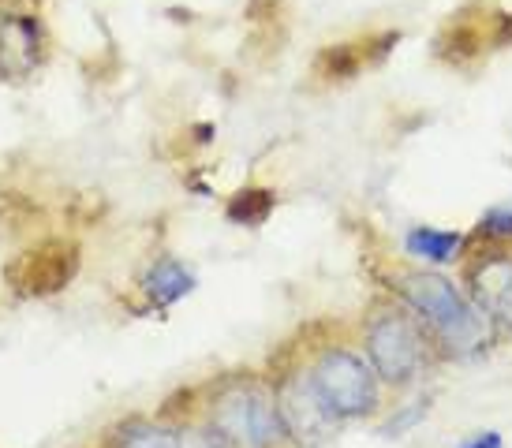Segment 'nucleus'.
<instances>
[{
  "instance_id": "nucleus-4",
  "label": "nucleus",
  "mask_w": 512,
  "mask_h": 448,
  "mask_svg": "<svg viewBox=\"0 0 512 448\" xmlns=\"http://www.w3.org/2000/svg\"><path fill=\"white\" fill-rule=\"evenodd\" d=\"M367 355L374 374L389 385H408L423 366V336L408 314H378L367 329Z\"/></svg>"
},
{
  "instance_id": "nucleus-18",
  "label": "nucleus",
  "mask_w": 512,
  "mask_h": 448,
  "mask_svg": "<svg viewBox=\"0 0 512 448\" xmlns=\"http://www.w3.org/2000/svg\"><path fill=\"white\" fill-rule=\"evenodd\" d=\"M494 314H498L501 322L512 329V280H509V288H505V295L498 299V307H494Z\"/></svg>"
},
{
  "instance_id": "nucleus-7",
  "label": "nucleus",
  "mask_w": 512,
  "mask_h": 448,
  "mask_svg": "<svg viewBox=\"0 0 512 448\" xmlns=\"http://www.w3.org/2000/svg\"><path fill=\"white\" fill-rule=\"evenodd\" d=\"M191 288H195V277H191L176 258H161V262L146 273V295L154 299L157 307H169L176 299H184Z\"/></svg>"
},
{
  "instance_id": "nucleus-8",
  "label": "nucleus",
  "mask_w": 512,
  "mask_h": 448,
  "mask_svg": "<svg viewBox=\"0 0 512 448\" xmlns=\"http://www.w3.org/2000/svg\"><path fill=\"white\" fill-rule=\"evenodd\" d=\"M483 27H475V23H464V19H456L449 27L438 34V56L445 64H468L475 56L483 53Z\"/></svg>"
},
{
  "instance_id": "nucleus-17",
  "label": "nucleus",
  "mask_w": 512,
  "mask_h": 448,
  "mask_svg": "<svg viewBox=\"0 0 512 448\" xmlns=\"http://www.w3.org/2000/svg\"><path fill=\"white\" fill-rule=\"evenodd\" d=\"M460 448H501V437L494 430H486V434H475L471 441H464Z\"/></svg>"
},
{
  "instance_id": "nucleus-10",
  "label": "nucleus",
  "mask_w": 512,
  "mask_h": 448,
  "mask_svg": "<svg viewBox=\"0 0 512 448\" xmlns=\"http://www.w3.org/2000/svg\"><path fill=\"white\" fill-rule=\"evenodd\" d=\"M228 221L232 224H262L266 217L273 213V191H266V187H247V191H236V195L228 198Z\"/></svg>"
},
{
  "instance_id": "nucleus-11",
  "label": "nucleus",
  "mask_w": 512,
  "mask_h": 448,
  "mask_svg": "<svg viewBox=\"0 0 512 448\" xmlns=\"http://www.w3.org/2000/svg\"><path fill=\"white\" fill-rule=\"evenodd\" d=\"M318 75H326V79H352L359 68H363V53H359L356 45H329L326 53L318 56Z\"/></svg>"
},
{
  "instance_id": "nucleus-13",
  "label": "nucleus",
  "mask_w": 512,
  "mask_h": 448,
  "mask_svg": "<svg viewBox=\"0 0 512 448\" xmlns=\"http://www.w3.org/2000/svg\"><path fill=\"white\" fill-rule=\"evenodd\" d=\"M479 232H483V236H494V239H512V202L486 210L483 221H479Z\"/></svg>"
},
{
  "instance_id": "nucleus-9",
  "label": "nucleus",
  "mask_w": 512,
  "mask_h": 448,
  "mask_svg": "<svg viewBox=\"0 0 512 448\" xmlns=\"http://www.w3.org/2000/svg\"><path fill=\"white\" fill-rule=\"evenodd\" d=\"M460 232H441V228H412L404 247L412 258H423V262H453L456 251H460Z\"/></svg>"
},
{
  "instance_id": "nucleus-12",
  "label": "nucleus",
  "mask_w": 512,
  "mask_h": 448,
  "mask_svg": "<svg viewBox=\"0 0 512 448\" xmlns=\"http://www.w3.org/2000/svg\"><path fill=\"white\" fill-rule=\"evenodd\" d=\"M124 448H180V437L169 430H157V426H139L124 437Z\"/></svg>"
},
{
  "instance_id": "nucleus-14",
  "label": "nucleus",
  "mask_w": 512,
  "mask_h": 448,
  "mask_svg": "<svg viewBox=\"0 0 512 448\" xmlns=\"http://www.w3.org/2000/svg\"><path fill=\"white\" fill-rule=\"evenodd\" d=\"M423 415H427V404L419 400L415 407H408V411H400L397 419H393L389 426H385V434H400V430H408V426H415V422L423 419Z\"/></svg>"
},
{
  "instance_id": "nucleus-6",
  "label": "nucleus",
  "mask_w": 512,
  "mask_h": 448,
  "mask_svg": "<svg viewBox=\"0 0 512 448\" xmlns=\"http://www.w3.org/2000/svg\"><path fill=\"white\" fill-rule=\"evenodd\" d=\"M277 411H281V422H285V434H292L303 445H322L333 434V426H337V415L322 400L311 374H296V378H288L281 385Z\"/></svg>"
},
{
  "instance_id": "nucleus-15",
  "label": "nucleus",
  "mask_w": 512,
  "mask_h": 448,
  "mask_svg": "<svg viewBox=\"0 0 512 448\" xmlns=\"http://www.w3.org/2000/svg\"><path fill=\"white\" fill-rule=\"evenodd\" d=\"M225 441L210 430V434H199V430H191V434L180 437V448H221Z\"/></svg>"
},
{
  "instance_id": "nucleus-2",
  "label": "nucleus",
  "mask_w": 512,
  "mask_h": 448,
  "mask_svg": "<svg viewBox=\"0 0 512 448\" xmlns=\"http://www.w3.org/2000/svg\"><path fill=\"white\" fill-rule=\"evenodd\" d=\"M210 422H214V434L232 448H270L285 434L277 400L258 385H236L221 392L210 411Z\"/></svg>"
},
{
  "instance_id": "nucleus-5",
  "label": "nucleus",
  "mask_w": 512,
  "mask_h": 448,
  "mask_svg": "<svg viewBox=\"0 0 512 448\" xmlns=\"http://www.w3.org/2000/svg\"><path fill=\"white\" fill-rule=\"evenodd\" d=\"M75 273H79L75 243L49 239V243H38V247L19 254L12 266L4 269V280L19 295H53L60 288H68Z\"/></svg>"
},
{
  "instance_id": "nucleus-3",
  "label": "nucleus",
  "mask_w": 512,
  "mask_h": 448,
  "mask_svg": "<svg viewBox=\"0 0 512 448\" xmlns=\"http://www.w3.org/2000/svg\"><path fill=\"white\" fill-rule=\"evenodd\" d=\"M311 378L337 419H359V415H370L378 407V374L352 351H326L314 363Z\"/></svg>"
},
{
  "instance_id": "nucleus-16",
  "label": "nucleus",
  "mask_w": 512,
  "mask_h": 448,
  "mask_svg": "<svg viewBox=\"0 0 512 448\" xmlns=\"http://www.w3.org/2000/svg\"><path fill=\"white\" fill-rule=\"evenodd\" d=\"M494 45H509L512 42V15L509 12H494V34H490Z\"/></svg>"
},
{
  "instance_id": "nucleus-1",
  "label": "nucleus",
  "mask_w": 512,
  "mask_h": 448,
  "mask_svg": "<svg viewBox=\"0 0 512 448\" xmlns=\"http://www.w3.org/2000/svg\"><path fill=\"white\" fill-rule=\"evenodd\" d=\"M404 299L423 322L441 336V344L456 355H468L490 344V329H486V310L471 307L464 295L453 288V280L441 273H408L400 284Z\"/></svg>"
}]
</instances>
